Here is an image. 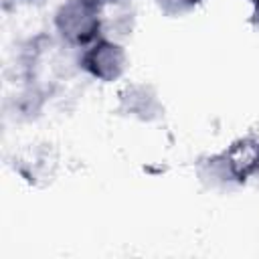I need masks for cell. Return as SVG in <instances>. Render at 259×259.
Returning a JSON list of instances; mask_svg holds the SVG:
<instances>
[{
  "mask_svg": "<svg viewBox=\"0 0 259 259\" xmlns=\"http://www.w3.org/2000/svg\"><path fill=\"white\" fill-rule=\"evenodd\" d=\"M57 22L59 28L63 30V36L75 42H87L99 28L97 8L87 0H75L63 6Z\"/></svg>",
  "mask_w": 259,
  "mask_h": 259,
  "instance_id": "cell-1",
  "label": "cell"
},
{
  "mask_svg": "<svg viewBox=\"0 0 259 259\" xmlns=\"http://www.w3.org/2000/svg\"><path fill=\"white\" fill-rule=\"evenodd\" d=\"M85 65L93 75L101 79H111L117 77L123 67V53L111 42H99L93 51L87 53Z\"/></svg>",
  "mask_w": 259,
  "mask_h": 259,
  "instance_id": "cell-2",
  "label": "cell"
},
{
  "mask_svg": "<svg viewBox=\"0 0 259 259\" xmlns=\"http://www.w3.org/2000/svg\"><path fill=\"white\" fill-rule=\"evenodd\" d=\"M253 4H255V16L259 20V0H253Z\"/></svg>",
  "mask_w": 259,
  "mask_h": 259,
  "instance_id": "cell-3",
  "label": "cell"
}]
</instances>
